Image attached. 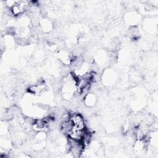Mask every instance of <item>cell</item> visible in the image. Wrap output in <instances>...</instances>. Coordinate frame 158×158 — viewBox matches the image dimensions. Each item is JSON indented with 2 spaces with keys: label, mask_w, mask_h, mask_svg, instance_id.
Masks as SVG:
<instances>
[{
  "label": "cell",
  "mask_w": 158,
  "mask_h": 158,
  "mask_svg": "<svg viewBox=\"0 0 158 158\" xmlns=\"http://www.w3.org/2000/svg\"><path fill=\"white\" fill-rule=\"evenodd\" d=\"M69 119L72 122L73 127L79 130H86V124L83 117L77 113L71 112L69 114Z\"/></svg>",
  "instance_id": "1"
},
{
  "label": "cell",
  "mask_w": 158,
  "mask_h": 158,
  "mask_svg": "<svg viewBox=\"0 0 158 158\" xmlns=\"http://www.w3.org/2000/svg\"><path fill=\"white\" fill-rule=\"evenodd\" d=\"M46 90V85L43 81H41L37 82L36 83L30 86L28 88V91L30 94H33L36 96H40L43 93L45 92Z\"/></svg>",
  "instance_id": "2"
},
{
  "label": "cell",
  "mask_w": 158,
  "mask_h": 158,
  "mask_svg": "<svg viewBox=\"0 0 158 158\" xmlns=\"http://www.w3.org/2000/svg\"><path fill=\"white\" fill-rule=\"evenodd\" d=\"M96 102V97L93 94H88L85 97V102L86 104L88 106H92L94 105Z\"/></svg>",
  "instance_id": "3"
}]
</instances>
